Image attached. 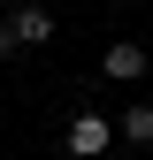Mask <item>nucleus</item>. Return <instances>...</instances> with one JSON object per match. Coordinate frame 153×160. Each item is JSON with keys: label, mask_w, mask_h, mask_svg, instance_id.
Wrapping results in <instances>:
<instances>
[{"label": "nucleus", "mask_w": 153, "mask_h": 160, "mask_svg": "<svg viewBox=\"0 0 153 160\" xmlns=\"http://www.w3.org/2000/svg\"><path fill=\"white\" fill-rule=\"evenodd\" d=\"M54 31H61V23H54L46 0H23V8L8 15V46H54Z\"/></svg>", "instance_id": "f257e3e1"}, {"label": "nucleus", "mask_w": 153, "mask_h": 160, "mask_svg": "<svg viewBox=\"0 0 153 160\" xmlns=\"http://www.w3.org/2000/svg\"><path fill=\"white\" fill-rule=\"evenodd\" d=\"M107 145H115V122H107L100 107H76V122H69V152H76V160H100Z\"/></svg>", "instance_id": "f03ea898"}, {"label": "nucleus", "mask_w": 153, "mask_h": 160, "mask_svg": "<svg viewBox=\"0 0 153 160\" xmlns=\"http://www.w3.org/2000/svg\"><path fill=\"white\" fill-rule=\"evenodd\" d=\"M100 76H107V84H138V76H145V46H138V38H115V46L100 53Z\"/></svg>", "instance_id": "7ed1b4c3"}, {"label": "nucleus", "mask_w": 153, "mask_h": 160, "mask_svg": "<svg viewBox=\"0 0 153 160\" xmlns=\"http://www.w3.org/2000/svg\"><path fill=\"white\" fill-rule=\"evenodd\" d=\"M115 137H123V145H153V107H145V99L123 114V122H115Z\"/></svg>", "instance_id": "20e7f679"}, {"label": "nucleus", "mask_w": 153, "mask_h": 160, "mask_svg": "<svg viewBox=\"0 0 153 160\" xmlns=\"http://www.w3.org/2000/svg\"><path fill=\"white\" fill-rule=\"evenodd\" d=\"M0 61H8V23H0Z\"/></svg>", "instance_id": "39448f33"}, {"label": "nucleus", "mask_w": 153, "mask_h": 160, "mask_svg": "<svg viewBox=\"0 0 153 160\" xmlns=\"http://www.w3.org/2000/svg\"><path fill=\"white\" fill-rule=\"evenodd\" d=\"M0 8H8V0H0Z\"/></svg>", "instance_id": "423d86ee"}]
</instances>
